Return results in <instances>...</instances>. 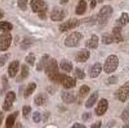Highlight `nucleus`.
Returning a JSON list of instances; mask_svg holds the SVG:
<instances>
[{
    "mask_svg": "<svg viewBox=\"0 0 129 128\" xmlns=\"http://www.w3.org/2000/svg\"><path fill=\"white\" fill-rule=\"evenodd\" d=\"M44 70H45V73L47 74L48 78L52 81L61 83L64 74L59 73L57 61L55 59H49L48 60L44 66Z\"/></svg>",
    "mask_w": 129,
    "mask_h": 128,
    "instance_id": "obj_1",
    "label": "nucleus"
},
{
    "mask_svg": "<svg viewBox=\"0 0 129 128\" xmlns=\"http://www.w3.org/2000/svg\"><path fill=\"white\" fill-rule=\"evenodd\" d=\"M119 65V59L117 56L114 55H111L105 59V62L103 66L104 71L106 74H111L114 72Z\"/></svg>",
    "mask_w": 129,
    "mask_h": 128,
    "instance_id": "obj_2",
    "label": "nucleus"
},
{
    "mask_svg": "<svg viewBox=\"0 0 129 128\" xmlns=\"http://www.w3.org/2000/svg\"><path fill=\"white\" fill-rule=\"evenodd\" d=\"M113 8L109 5H105L100 10L98 14V21L100 25H105L113 14Z\"/></svg>",
    "mask_w": 129,
    "mask_h": 128,
    "instance_id": "obj_3",
    "label": "nucleus"
},
{
    "mask_svg": "<svg viewBox=\"0 0 129 128\" xmlns=\"http://www.w3.org/2000/svg\"><path fill=\"white\" fill-rule=\"evenodd\" d=\"M82 39V35L78 32H74L65 39V45L68 48L77 47Z\"/></svg>",
    "mask_w": 129,
    "mask_h": 128,
    "instance_id": "obj_4",
    "label": "nucleus"
},
{
    "mask_svg": "<svg viewBox=\"0 0 129 128\" xmlns=\"http://www.w3.org/2000/svg\"><path fill=\"white\" fill-rule=\"evenodd\" d=\"M12 42V36L9 32H3L0 35V51L5 52L10 48Z\"/></svg>",
    "mask_w": 129,
    "mask_h": 128,
    "instance_id": "obj_5",
    "label": "nucleus"
},
{
    "mask_svg": "<svg viewBox=\"0 0 129 128\" xmlns=\"http://www.w3.org/2000/svg\"><path fill=\"white\" fill-rule=\"evenodd\" d=\"M30 7L33 12L37 14L46 13V10L48 9L46 3L43 0H31Z\"/></svg>",
    "mask_w": 129,
    "mask_h": 128,
    "instance_id": "obj_6",
    "label": "nucleus"
},
{
    "mask_svg": "<svg viewBox=\"0 0 129 128\" xmlns=\"http://www.w3.org/2000/svg\"><path fill=\"white\" fill-rule=\"evenodd\" d=\"M117 97L121 102H125L129 99V81L121 86L117 91Z\"/></svg>",
    "mask_w": 129,
    "mask_h": 128,
    "instance_id": "obj_7",
    "label": "nucleus"
},
{
    "mask_svg": "<svg viewBox=\"0 0 129 128\" xmlns=\"http://www.w3.org/2000/svg\"><path fill=\"white\" fill-rule=\"evenodd\" d=\"M79 25H80L79 20H78L76 18H71L59 25V31L61 32L68 31L70 29H74V28H76Z\"/></svg>",
    "mask_w": 129,
    "mask_h": 128,
    "instance_id": "obj_8",
    "label": "nucleus"
},
{
    "mask_svg": "<svg viewBox=\"0 0 129 128\" xmlns=\"http://www.w3.org/2000/svg\"><path fill=\"white\" fill-rule=\"evenodd\" d=\"M66 15L67 13L63 9L59 7H55L52 11L50 18L54 21H61L66 18Z\"/></svg>",
    "mask_w": 129,
    "mask_h": 128,
    "instance_id": "obj_9",
    "label": "nucleus"
},
{
    "mask_svg": "<svg viewBox=\"0 0 129 128\" xmlns=\"http://www.w3.org/2000/svg\"><path fill=\"white\" fill-rule=\"evenodd\" d=\"M16 95L14 92H9L7 93L5 97V101L3 104V109L4 111H10L13 107V104L15 101Z\"/></svg>",
    "mask_w": 129,
    "mask_h": 128,
    "instance_id": "obj_10",
    "label": "nucleus"
},
{
    "mask_svg": "<svg viewBox=\"0 0 129 128\" xmlns=\"http://www.w3.org/2000/svg\"><path fill=\"white\" fill-rule=\"evenodd\" d=\"M108 108H109V102L106 99L103 98L99 101L98 106L95 108V113L98 116H102L107 112Z\"/></svg>",
    "mask_w": 129,
    "mask_h": 128,
    "instance_id": "obj_11",
    "label": "nucleus"
},
{
    "mask_svg": "<svg viewBox=\"0 0 129 128\" xmlns=\"http://www.w3.org/2000/svg\"><path fill=\"white\" fill-rule=\"evenodd\" d=\"M90 56V52L87 49H82L76 54L75 59L78 63H85Z\"/></svg>",
    "mask_w": 129,
    "mask_h": 128,
    "instance_id": "obj_12",
    "label": "nucleus"
},
{
    "mask_svg": "<svg viewBox=\"0 0 129 128\" xmlns=\"http://www.w3.org/2000/svg\"><path fill=\"white\" fill-rule=\"evenodd\" d=\"M61 84L63 85L65 89H71L76 86V80L74 77L64 74L62 81H61Z\"/></svg>",
    "mask_w": 129,
    "mask_h": 128,
    "instance_id": "obj_13",
    "label": "nucleus"
},
{
    "mask_svg": "<svg viewBox=\"0 0 129 128\" xmlns=\"http://www.w3.org/2000/svg\"><path fill=\"white\" fill-rule=\"evenodd\" d=\"M19 61L18 60H14L13 62H11L9 65V67H8V74L9 76L10 77H14L18 73V71L19 70Z\"/></svg>",
    "mask_w": 129,
    "mask_h": 128,
    "instance_id": "obj_14",
    "label": "nucleus"
},
{
    "mask_svg": "<svg viewBox=\"0 0 129 128\" xmlns=\"http://www.w3.org/2000/svg\"><path fill=\"white\" fill-rule=\"evenodd\" d=\"M62 99L63 101L66 104H71L74 103L76 99H77V96L75 94L74 92H63L62 94Z\"/></svg>",
    "mask_w": 129,
    "mask_h": 128,
    "instance_id": "obj_15",
    "label": "nucleus"
},
{
    "mask_svg": "<svg viewBox=\"0 0 129 128\" xmlns=\"http://www.w3.org/2000/svg\"><path fill=\"white\" fill-rule=\"evenodd\" d=\"M98 42H99V38L97 35H92L91 37L85 43V45L87 48L90 49H95L98 46Z\"/></svg>",
    "mask_w": 129,
    "mask_h": 128,
    "instance_id": "obj_16",
    "label": "nucleus"
},
{
    "mask_svg": "<svg viewBox=\"0 0 129 128\" xmlns=\"http://www.w3.org/2000/svg\"><path fill=\"white\" fill-rule=\"evenodd\" d=\"M102 66L101 63H95L89 70V76L90 77H97L100 75V74L102 73Z\"/></svg>",
    "mask_w": 129,
    "mask_h": 128,
    "instance_id": "obj_17",
    "label": "nucleus"
},
{
    "mask_svg": "<svg viewBox=\"0 0 129 128\" xmlns=\"http://www.w3.org/2000/svg\"><path fill=\"white\" fill-rule=\"evenodd\" d=\"M112 35L113 36V40H114V43H120L123 40V37H122V34H121V27L116 25L113 29V33Z\"/></svg>",
    "mask_w": 129,
    "mask_h": 128,
    "instance_id": "obj_18",
    "label": "nucleus"
},
{
    "mask_svg": "<svg viewBox=\"0 0 129 128\" xmlns=\"http://www.w3.org/2000/svg\"><path fill=\"white\" fill-rule=\"evenodd\" d=\"M98 99V92H94L93 94H91L90 97H89L87 99V101H86V104H85L86 108H92L95 104V103L97 102Z\"/></svg>",
    "mask_w": 129,
    "mask_h": 128,
    "instance_id": "obj_19",
    "label": "nucleus"
},
{
    "mask_svg": "<svg viewBox=\"0 0 129 128\" xmlns=\"http://www.w3.org/2000/svg\"><path fill=\"white\" fill-rule=\"evenodd\" d=\"M87 8V3L85 0H80L78 2L77 7H76V10H75V13L78 15H82L84 13L86 12Z\"/></svg>",
    "mask_w": 129,
    "mask_h": 128,
    "instance_id": "obj_20",
    "label": "nucleus"
},
{
    "mask_svg": "<svg viewBox=\"0 0 129 128\" xmlns=\"http://www.w3.org/2000/svg\"><path fill=\"white\" fill-rule=\"evenodd\" d=\"M36 88H37V84L34 82H31L29 83V85H28L27 88L25 89V93H24V97L25 99H27L28 97H29L36 90Z\"/></svg>",
    "mask_w": 129,
    "mask_h": 128,
    "instance_id": "obj_21",
    "label": "nucleus"
},
{
    "mask_svg": "<svg viewBox=\"0 0 129 128\" xmlns=\"http://www.w3.org/2000/svg\"><path fill=\"white\" fill-rule=\"evenodd\" d=\"M129 22V17L127 13H123L120 16V18L116 21V25L123 27L128 24Z\"/></svg>",
    "mask_w": 129,
    "mask_h": 128,
    "instance_id": "obj_22",
    "label": "nucleus"
},
{
    "mask_svg": "<svg viewBox=\"0 0 129 128\" xmlns=\"http://www.w3.org/2000/svg\"><path fill=\"white\" fill-rule=\"evenodd\" d=\"M18 115V112H16L14 113H12L8 115V117L7 118V120H6V126L7 127H12L14 125L15 120L17 116Z\"/></svg>",
    "mask_w": 129,
    "mask_h": 128,
    "instance_id": "obj_23",
    "label": "nucleus"
},
{
    "mask_svg": "<svg viewBox=\"0 0 129 128\" xmlns=\"http://www.w3.org/2000/svg\"><path fill=\"white\" fill-rule=\"evenodd\" d=\"M60 67L62 70H63L66 72H71L73 70V65L72 63L70 62L69 60H67V59H63L62 61L60 62Z\"/></svg>",
    "mask_w": 129,
    "mask_h": 128,
    "instance_id": "obj_24",
    "label": "nucleus"
},
{
    "mask_svg": "<svg viewBox=\"0 0 129 128\" xmlns=\"http://www.w3.org/2000/svg\"><path fill=\"white\" fill-rule=\"evenodd\" d=\"M46 101H47L46 96L43 93H40L35 97L34 103L36 104V105H37V106H42V105L45 104Z\"/></svg>",
    "mask_w": 129,
    "mask_h": 128,
    "instance_id": "obj_25",
    "label": "nucleus"
},
{
    "mask_svg": "<svg viewBox=\"0 0 129 128\" xmlns=\"http://www.w3.org/2000/svg\"><path fill=\"white\" fill-rule=\"evenodd\" d=\"M48 59H49L48 55H44V56H42L41 59H40V61L38 62L37 65V70H42V69L44 68V66H45Z\"/></svg>",
    "mask_w": 129,
    "mask_h": 128,
    "instance_id": "obj_26",
    "label": "nucleus"
},
{
    "mask_svg": "<svg viewBox=\"0 0 129 128\" xmlns=\"http://www.w3.org/2000/svg\"><path fill=\"white\" fill-rule=\"evenodd\" d=\"M102 43L103 44H110L114 43L113 35L109 34V33H105V34H103L102 37Z\"/></svg>",
    "mask_w": 129,
    "mask_h": 128,
    "instance_id": "obj_27",
    "label": "nucleus"
},
{
    "mask_svg": "<svg viewBox=\"0 0 129 128\" xmlns=\"http://www.w3.org/2000/svg\"><path fill=\"white\" fill-rule=\"evenodd\" d=\"M12 29H13V25L12 24H10V22L0 21V31L5 32H9L10 30H12Z\"/></svg>",
    "mask_w": 129,
    "mask_h": 128,
    "instance_id": "obj_28",
    "label": "nucleus"
},
{
    "mask_svg": "<svg viewBox=\"0 0 129 128\" xmlns=\"http://www.w3.org/2000/svg\"><path fill=\"white\" fill-rule=\"evenodd\" d=\"M89 90H90V88H89L87 85H83L81 86L80 90H79V97L80 98L83 99L85 98L88 93H89Z\"/></svg>",
    "mask_w": 129,
    "mask_h": 128,
    "instance_id": "obj_29",
    "label": "nucleus"
},
{
    "mask_svg": "<svg viewBox=\"0 0 129 128\" xmlns=\"http://www.w3.org/2000/svg\"><path fill=\"white\" fill-rule=\"evenodd\" d=\"M36 60V57L33 53H29V55L25 57V62L27 63H29L30 66H33Z\"/></svg>",
    "mask_w": 129,
    "mask_h": 128,
    "instance_id": "obj_30",
    "label": "nucleus"
},
{
    "mask_svg": "<svg viewBox=\"0 0 129 128\" xmlns=\"http://www.w3.org/2000/svg\"><path fill=\"white\" fill-rule=\"evenodd\" d=\"M29 70L28 66L25 64H22L21 65V75L23 78H25L28 76H29Z\"/></svg>",
    "mask_w": 129,
    "mask_h": 128,
    "instance_id": "obj_31",
    "label": "nucleus"
},
{
    "mask_svg": "<svg viewBox=\"0 0 129 128\" xmlns=\"http://www.w3.org/2000/svg\"><path fill=\"white\" fill-rule=\"evenodd\" d=\"M74 74L78 79H83V78H85V77H86L85 72H84L82 70L79 69V68H76L75 70V74Z\"/></svg>",
    "mask_w": 129,
    "mask_h": 128,
    "instance_id": "obj_32",
    "label": "nucleus"
},
{
    "mask_svg": "<svg viewBox=\"0 0 129 128\" xmlns=\"http://www.w3.org/2000/svg\"><path fill=\"white\" fill-rule=\"evenodd\" d=\"M27 4H28V0H18V7L22 10H25L27 9Z\"/></svg>",
    "mask_w": 129,
    "mask_h": 128,
    "instance_id": "obj_33",
    "label": "nucleus"
},
{
    "mask_svg": "<svg viewBox=\"0 0 129 128\" xmlns=\"http://www.w3.org/2000/svg\"><path fill=\"white\" fill-rule=\"evenodd\" d=\"M9 57H10V54H5L0 56V66H3L6 64Z\"/></svg>",
    "mask_w": 129,
    "mask_h": 128,
    "instance_id": "obj_34",
    "label": "nucleus"
},
{
    "mask_svg": "<svg viewBox=\"0 0 129 128\" xmlns=\"http://www.w3.org/2000/svg\"><path fill=\"white\" fill-rule=\"evenodd\" d=\"M32 44V42L29 40V39H25V40L22 41L21 47L22 49H27L28 48H29Z\"/></svg>",
    "mask_w": 129,
    "mask_h": 128,
    "instance_id": "obj_35",
    "label": "nucleus"
},
{
    "mask_svg": "<svg viewBox=\"0 0 129 128\" xmlns=\"http://www.w3.org/2000/svg\"><path fill=\"white\" fill-rule=\"evenodd\" d=\"M30 112H31V107L30 106L25 105V106H24L23 108H22V114H23V115L25 116V118L27 117L28 115H29Z\"/></svg>",
    "mask_w": 129,
    "mask_h": 128,
    "instance_id": "obj_36",
    "label": "nucleus"
},
{
    "mask_svg": "<svg viewBox=\"0 0 129 128\" xmlns=\"http://www.w3.org/2000/svg\"><path fill=\"white\" fill-rule=\"evenodd\" d=\"M121 118L125 122L129 119V108H126L123 111V113L121 115Z\"/></svg>",
    "mask_w": 129,
    "mask_h": 128,
    "instance_id": "obj_37",
    "label": "nucleus"
},
{
    "mask_svg": "<svg viewBox=\"0 0 129 128\" xmlns=\"http://www.w3.org/2000/svg\"><path fill=\"white\" fill-rule=\"evenodd\" d=\"M33 121L35 122V123H39V122H41V115L40 114V112H35L33 115Z\"/></svg>",
    "mask_w": 129,
    "mask_h": 128,
    "instance_id": "obj_38",
    "label": "nucleus"
},
{
    "mask_svg": "<svg viewBox=\"0 0 129 128\" xmlns=\"http://www.w3.org/2000/svg\"><path fill=\"white\" fill-rule=\"evenodd\" d=\"M117 80H118V78L116 77L112 76L108 78V84H115V83L117 82Z\"/></svg>",
    "mask_w": 129,
    "mask_h": 128,
    "instance_id": "obj_39",
    "label": "nucleus"
},
{
    "mask_svg": "<svg viewBox=\"0 0 129 128\" xmlns=\"http://www.w3.org/2000/svg\"><path fill=\"white\" fill-rule=\"evenodd\" d=\"M89 118H91V114L90 113H84L82 115V119L84 121H87L89 119Z\"/></svg>",
    "mask_w": 129,
    "mask_h": 128,
    "instance_id": "obj_40",
    "label": "nucleus"
},
{
    "mask_svg": "<svg viewBox=\"0 0 129 128\" xmlns=\"http://www.w3.org/2000/svg\"><path fill=\"white\" fill-rule=\"evenodd\" d=\"M3 87H4V90H6L8 86V83H7V79L6 76H3Z\"/></svg>",
    "mask_w": 129,
    "mask_h": 128,
    "instance_id": "obj_41",
    "label": "nucleus"
},
{
    "mask_svg": "<svg viewBox=\"0 0 129 128\" xmlns=\"http://www.w3.org/2000/svg\"><path fill=\"white\" fill-rule=\"evenodd\" d=\"M72 127H73V128H86V126H84V125L80 124V123H75L74 125L72 126Z\"/></svg>",
    "mask_w": 129,
    "mask_h": 128,
    "instance_id": "obj_42",
    "label": "nucleus"
},
{
    "mask_svg": "<svg viewBox=\"0 0 129 128\" xmlns=\"http://www.w3.org/2000/svg\"><path fill=\"white\" fill-rule=\"evenodd\" d=\"M102 126V122L101 121H99V122H97V123H93V125H91V127L93 128H94V127H96V128H99V127H101Z\"/></svg>",
    "mask_w": 129,
    "mask_h": 128,
    "instance_id": "obj_43",
    "label": "nucleus"
},
{
    "mask_svg": "<svg viewBox=\"0 0 129 128\" xmlns=\"http://www.w3.org/2000/svg\"><path fill=\"white\" fill-rule=\"evenodd\" d=\"M96 4H97V0H91L90 1V8L93 9L96 7Z\"/></svg>",
    "mask_w": 129,
    "mask_h": 128,
    "instance_id": "obj_44",
    "label": "nucleus"
},
{
    "mask_svg": "<svg viewBox=\"0 0 129 128\" xmlns=\"http://www.w3.org/2000/svg\"><path fill=\"white\" fill-rule=\"evenodd\" d=\"M3 120V112L0 111V125L2 124Z\"/></svg>",
    "mask_w": 129,
    "mask_h": 128,
    "instance_id": "obj_45",
    "label": "nucleus"
},
{
    "mask_svg": "<svg viewBox=\"0 0 129 128\" xmlns=\"http://www.w3.org/2000/svg\"><path fill=\"white\" fill-rule=\"evenodd\" d=\"M67 2H68V0H61V1H60V3H61V4H65V3H67Z\"/></svg>",
    "mask_w": 129,
    "mask_h": 128,
    "instance_id": "obj_46",
    "label": "nucleus"
},
{
    "mask_svg": "<svg viewBox=\"0 0 129 128\" xmlns=\"http://www.w3.org/2000/svg\"><path fill=\"white\" fill-rule=\"evenodd\" d=\"M3 13L2 12L1 10H0V19H1V18H3Z\"/></svg>",
    "mask_w": 129,
    "mask_h": 128,
    "instance_id": "obj_47",
    "label": "nucleus"
},
{
    "mask_svg": "<svg viewBox=\"0 0 129 128\" xmlns=\"http://www.w3.org/2000/svg\"><path fill=\"white\" fill-rule=\"evenodd\" d=\"M97 1H98V3H102L104 2V0H97Z\"/></svg>",
    "mask_w": 129,
    "mask_h": 128,
    "instance_id": "obj_48",
    "label": "nucleus"
},
{
    "mask_svg": "<svg viewBox=\"0 0 129 128\" xmlns=\"http://www.w3.org/2000/svg\"><path fill=\"white\" fill-rule=\"evenodd\" d=\"M124 127H129V125H125L124 126Z\"/></svg>",
    "mask_w": 129,
    "mask_h": 128,
    "instance_id": "obj_49",
    "label": "nucleus"
},
{
    "mask_svg": "<svg viewBox=\"0 0 129 128\" xmlns=\"http://www.w3.org/2000/svg\"><path fill=\"white\" fill-rule=\"evenodd\" d=\"M89 2H90V1H91V0H89Z\"/></svg>",
    "mask_w": 129,
    "mask_h": 128,
    "instance_id": "obj_50",
    "label": "nucleus"
}]
</instances>
